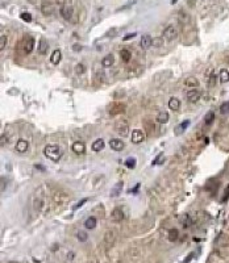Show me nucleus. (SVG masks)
Listing matches in <instances>:
<instances>
[{
  "instance_id": "16",
  "label": "nucleus",
  "mask_w": 229,
  "mask_h": 263,
  "mask_svg": "<svg viewBox=\"0 0 229 263\" xmlns=\"http://www.w3.org/2000/svg\"><path fill=\"white\" fill-rule=\"evenodd\" d=\"M61 58H62V53L61 50H54L51 53V55H50V62H51V65H58V63L61 62Z\"/></svg>"
},
{
  "instance_id": "20",
  "label": "nucleus",
  "mask_w": 229,
  "mask_h": 263,
  "mask_svg": "<svg viewBox=\"0 0 229 263\" xmlns=\"http://www.w3.org/2000/svg\"><path fill=\"white\" fill-rule=\"evenodd\" d=\"M170 119V115L169 112H159L158 116H157V121L159 124H166Z\"/></svg>"
},
{
  "instance_id": "17",
  "label": "nucleus",
  "mask_w": 229,
  "mask_h": 263,
  "mask_svg": "<svg viewBox=\"0 0 229 263\" xmlns=\"http://www.w3.org/2000/svg\"><path fill=\"white\" fill-rule=\"evenodd\" d=\"M190 123H191L190 120H186V121H183V123L179 124V125L177 126V128H175V134H178V136H179V134H182L183 132L186 130V129L188 128V126H190Z\"/></svg>"
},
{
  "instance_id": "3",
  "label": "nucleus",
  "mask_w": 229,
  "mask_h": 263,
  "mask_svg": "<svg viewBox=\"0 0 229 263\" xmlns=\"http://www.w3.org/2000/svg\"><path fill=\"white\" fill-rule=\"evenodd\" d=\"M35 47V38L32 36H24L22 38V49L25 53H31Z\"/></svg>"
},
{
  "instance_id": "13",
  "label": "nucleus",
  "mask_w": 229,
  "mask_h": 263,
  "mask_svg": "<svg viewBox=\"0 0 229 263\" xmlns=\"http://www.w3.org/2000/svg\"><path fill=\"white\" fill-rule=\"evenodd\" d=\"M72 152L75 154H84L86 153V145L82 141H76V142L72 144Z\"/></svg>"
},
{
  "instance_id": "7",
  "label": "nucleus",
  "mask_w": 229,
  "mask_h": 263,
  "mask_svg": "<svg viewBox=\"0 0 229 263\" xmlns=\"http://www.w3.org/2000/svg\"><path fill=\"white\" fill-rule=\"evenodd\" d=\"M41 12L45 14V16H51L54 13V6L50 2H42L41 4Z\"/></svg>"
},
{
  "instance_id": "41",
  "label": "nucleus",
  "mask_w": 229,
  "mask_h": 263,
  "mask_svg": "<svg viewBox=\"0 0 229 263\" xmlns=\"http://www.w3.org/2000/svg\"><path fill=\"white\" fill-rule=\"evenodd\" d=\"M6 191V178H2V192Z\"/></svg>"
},
{
  "instance_id": "42",
  "label": "nucleus",
  "mask_w": 229,
  "mask_h": 263,
  "mask_svg": "<svg viewBox=\"0 0 229 263\" xmlns=\"http://www.w3.org/2000/svg\"><path fill=\"white\" fill-rule=\"evenodd\" d=\"M0 145H2V146L6 145V134L2 136V141H0Z\"/></svg>"
},
{
  "instance_id": "21",
  "label": "nucleus",
  "mask_w": 229,
  "mask_h": 263,
  "mask_svg": "<svg viewBox=\"0 0 229 263\" xmlns=\"http://www.w3.org/2000/svg\"><path fill=\"white\" fill-rule=\"evenodd\" d=\"M144 126H145V132H146V133H148L149 136L154 133L155 126H154V123H152L150 120H146L145 123H144Z\"/></svg>"
},
{
  "instance_id": "29",
  "label": "nucleus",
  "mask_w": 229,
  "mask_h": 263,
  "mask_svg": "<svg viewBox=\"0 0 229 263\" xmlns=\"http://www.w3.org/2000/svg\"><path fill=\"white\" fill-rule=\"evenodd\" d=\"M213 120H215V113H213V112H208L206 115V117H204V123L207 125H211L213 123Z\"/></svg>"
},
{
  "instance_id": "40",
  "label": "nucleus",
  "mask_w": 229,
  "mask_h": 263,
  "mask_svg": "<svg viewBox=\"0 0 229 263\" xmlns=\"http://www.w3.org/2000/svg\"><path fill=\"white\" fill-rule=\"evenodd\" d=\"M192 258H194V253H190V254H188V257H187L186 259L183 261V263H190V262H191V259H192Z\"/></svg>"
},
{
  "instance_id": "25",
  "label": "nucleus",
  "mask_w": 229,
  "mask_h": 263,
  "mask_svg": "<svg viewBox=\"0 0 229 263\" xmlns=\"http://www.w3.org/2000/svg\"><path fill=\"white\" fill-rule=\"evenodd\" d=\"M136 163H137V160H136V158H133V157L126 158L125 162H124L125 167H126V168H130V170H133V168L136 167Z\"/></svg>"
},
{
  "instance_id": "30",
  "label": "nucleus",
  "mask_w": 229,
  "mask_h": 263,
  "mask_svg": "<svg viewBox=\"0 0 229 263\" xmlns=\"http://www.w3.org/2000/svg\"><path fill=\"white\" fill-rule=\"evenodd\" d=\"M121 187H123V182H119V183L115 186V188L111 191V196H119V193H120V191H121Z\"/></svg>"
},
{
  "instance_id": "37",
  "label": "nucleus",
  "mask_w": 229,
  "mask_h": 263,
  "mask_svg": "<svg viewBox=\"0 0 229 263\" xmlns=\"http://www.w3.org/2000/svg\"><path fill=\"white\" fill-rule=\"evenodd\" d=\"M86 203H87V199H83V200H80V201L74 207V211H76V209H79V208H80L82 205H83V204H86Z\"/></svg>"
},
{
  "instance_id": "31",
  "label": "nucleus",
  "mask_w": 229,
  "mask_h": 263,
  "mask_svg": "<svg viewBox=\"0 0 229 263\" xmlns=\"http://www.w3.org/2000/svg\"><path fill=\"white\" fill-rule=\"evenodd\" d=\"M76 237H78V240H79L80 242H86V241H87V238H88V236H87V233H86V232H83V230H79V232H78Z\"/></svg>"
},
{
  "instance_id": "18",
  "label": "nucleus",
  "mask_w": 229,
  "mask_h": 263,
  "mask_svg": "<svg viewBox=\"0 0 229 263\" xmlns=\"http://www.w3.org/2000/svg\"><path fill=\"white\" fill-rule=\"evenodd\" d=\"M169 108L171 111H178L181 108V101L177 97H171V99L169 100Z\"/></svg>"
},
{
  "instance_id": "35",
  "label": "nucleus",
  "mask_w": 229,
  "mask_h": 263,
  "mask_svg": "<svg viewBox=\"0 0 229 263\" xmlns=\"http://www.w3.org/2000/svg\"><path fill=\"white\" fill-rule=\"evenodd\" d=\"M6 45H7V36L2 34V37H0V50H4Z\"/></svg>"
},
{
  "instance_id": "2",
  "label": "nucleus",
  "mask_w": 229,
  "mask_h": 263,
  "mask_svg": "<svg viewBox=\"0 0 229 263\" xmlns=\"http://www.w3.org/2000/svg\"><path fill=\"white\" fill-rule=\"evenodd\" d=\"M115 129L117 132V134L123 136V137H126L129 134V125L126 121H117L115 125Z\"/></svg>"
},
{
  "instance_id": "23",
  "label": "nucleus",
  "mask_w": 229,
  "mask_h": 263,
  "mask_svg": "<svg viewBox=\"0 0 229 263\" xmlns=\"http://www.w3.org/2000/svg\"><path fill=\"white\" fill-rule=\"evenodd\" d=\"M219 79H220L221 83H227L229 82V71L227 69L220 70V74H219Z\"/></svg>"
},
{
  "instance_id": "4",
  "label": "nucleus",
  "mask_w": 229,
  "mask_h": 263,
  "mask_svg": "<svg viewBox=\"0 0 229 263\" xmlns=\"http://www.w3.org/2000/svg\"><path fill=\"white\" fill-rule=\"evenodd\" d=\"M144 140H145V133L140 129H134L132 132V134H130V141H132V144L138 145V144L142 142Z\"/></svg>"
},
{
  "instance_id": "24",
  "label": "nucleus",
  "mask_w": 229,
  "mask_h": 263,
  "mask_svg": "<svg viewBox=\"0 0 229 263\" xmlns=\"http://www.w3.org/2000/svg\"><path fill=\"white\" fill-rule=\"evenodd\" d=\"M120 57L125 63H128L130 59H132V54H130V51L126 50V49H123V50L120 51Z\"/></svg>"
},
{
  "instance_id": "28",
  "label": "nucleus",
  "mask_w": 229,
  "mask_h": 263,
  "mask_svg": "<svg viewBox=\"0 0 229 263\" xmlns=\"http://www.w3.org/2000/svg\"><path fill=\"white\" fill-rule=\"evenodd\" d=\"M184 84H186L187 87H198L199 86V82L196 78H188V79H186V82H184Z\"/></svg>"
},
{
  "instance_id": "14",
  "label": "nucleus",
  "mask_w": 229,
  "mask_h": 263,
  "mask_svg": "<svg viewBox=\"0 0 229 263\" xmlns=\"http://www.w3.org/2000/svg\"><path fill=\"white\" fill-rule=\"evenodd\" d=\"M152 45H153V38L150 37L149 34L142 36V38H141V41H140V46L142 47L144 50H146V49H149Z\"/></svg>"
},
{
  "instance_id": "9",
  "label": "nucleus",
  "mask_w": 229,
  "mask_h": 263,
  "mask_svg": "<svg viewBox=\"0 0 229 263\" xmlns=\"http://www.w3.org/2000/svg\"><path fill=\"white\" fill-rule=\"evenodd\" d=\"M61 14L65 20H70L72 17V14H74V9H72V7L69 6V4H65V6L61 8Z\"/></svg>"
},
{
  "instance_id": "26",
  "label": "nucleus",
  "mask_w": 229,
  "mask_h": 263,
  "mask_svg": "<svg viewBox=\"0 0 229 263\" xmlns=\"http://www.w3.org/2000/svg\"><path fill=\"white\" fill-rule=\"evenodd\" d=\"M84 226L87 229H95L96 228V218L95 217H88L84 221Z\"/></svg>"
},
{
  "instance_id": "19",
  "label": "nucleus",
  "mask_w": 229,
  "mask_h": 263,
  "mask_svg": "<svg viewBox=\"0 0 229 263\" xmlns=\"http://www.w3.org/2000/svg\"><path fill=\"white\" fill-rule=\"evenodd\" d=\"M104 146H105V144H104V141L101 140V138H97L94 144H92V150L94 152H101V150L104 149Z\"/></svg>"
},
{
  "instance_id": "1",
  "label": "nucleus",
  "mask_w": 229,
  "mask_h": 263,
  "mask_svg": "<svg viewBox=\"0 0 229 263\" xmlns=\"http://www.w3.org/2000/svg\"><path fill=\"white\" fill-rule=\"evenodd\" d=\"M43 154H45L46 158L53 160V162H58L63 155V150L61 148H58L57 145H47L43 148Z\"/></svg>"
},
{
  "instance_id": "32",
  "label": "nucleus",
  "mask_w": 229,
  "mask_h": 263,
  "mask_svg": "<svg viewBox=\"0 0 229 263\" xmlns=\"http://www.w3.org/2000/svg\"><path fill=\"white\" fill-rule=\"evenodd\" d=\"M220 112H221L223 115L229 113V101H225V103H223L220 105Z\"/></svg>"
},
{
  "instance_id": "33",
  "label": "nucleus",
  "mask_w": 229,
  "mask_h": 263,
  "mask_svg": "<svg viewBox=\"0 0 229 263\" xmlns=\"http://www.w3.org/2000/svg\"><path fill=\"white\" fill-rule=\"evenodd\" d=\"M20 17H21V20L25 21V22H31V21H32V14L28 13V12H22V13L20 14Z\"/></svg>"
},
{
  "instance_id": "38",
  "label": "nucleus",
  "mask_w": 229,
  "mask_h": 263,
  "mask_svg": "<svg viewBox=\"0 0 229 263\" xmlns=\"http://www.w3.org/2000/svg\"><path fill=\"white\" fill-rule=\"evenodd\" d=\"M215 79H216V78H215V74H213V72H211V78H209V82H208L209 86H215Z\"/></svg>"
},
{
  "instance_id": "44",
  "label": "nucleus",
  "mask_w": 229,
  "mask_h": 263,
  "mask_svg": "<svg viewBox=\"0 0 229 263\" xmlns=\"http://www.w3.org/2000/svg\"><path fill=\"white\" fill-rule=\"evenodd\" d=\"M8 263H17V262H13V261H12V262H8Z\"/></svg>"
},
{
  "instance_id": "36",
  "label": "nucleus",
  "mask_w": 229,
  "mask_h": 263,
  "mask_svg": "<svg viewBox=\"0 0 229 263\" xmlns=\"http://www.w3.org/2000/svg\"><path fill=\"white\" fill-rule=\"evenodd\" d=\"M162 160H163V154H158L157 158L153 160V164H159L161 162H162Z\"/></svg>"
},
{
  "instance_id": "15",
  "label": "nucleus",
  "mask_w": 229,
  "mask_h": 263,
  "mask_svg": "<svg viewBox=\"0 0 229 263\" xmlns=\"http://www.w3.org/2000/svg\"><path fill=\"white\" fill-rule=\"evenodd\" d=\"M47 49H49V43L45 38H41L40 40V43H38V53H40L41 55H45L47 53Z\"/></svg>"
},
{
  "instance_id": "39",
  "label": "nucleus",
  "mask_w": 229,
  "mask_h": 263,
  "mask_svg": "<svg viewBox=\"0 0 229 263\" xmlns=\"http://www.w3.org/2000/svg\"><path fill=\"white\" fill-rule=\"evenodd\" d=\"M136 36H137V33H129V34H126V36L123 38V40H124V41H128V40H130V38H133V37H136Z\"/></svg>"
},
{
  "instance_id": "12",
  "label": "nucleus",
  "mask_w": 229,
  "mask_h": 263,
  "mask_svg": "<svg viewBox=\"0 0 229 263\" xmlns=\"http://www.w3.org/2000/svg\"><path fill=\"white\" fill-rule=\"evenodd\" d=\"M14 148H16V152L17 153L24 154L29 149V142H28V141H25V140H18Z\"/></svg>"
},
{
  "instance_id": "5",
  "label": "nucleus",
  "mask_w": 229,
  "mask_h": 263,
  "mask_svg": "<svg viewBox=\"0 0 229 263\" xmlns=\"http://www.w3.org/2000/svg\"><path fill=\"white\" fill-rule=\"evenodd\" d=\"M177 36H178L177 29H175V26H173V25H169V26L163 30V38H165L166 41H173V40H175V38H177Z\"/></svg>"
},
{
  "instance_id": "11",
  "label": "nucleus",
  "mask_w": 229,
  "mask_h": 263,
  "mask_svg": "<svg viewBox=\"0 0 229 263\" xmlns=\"http://www.w3.org/2000/svg\"><path fill=\"white\" fill-rule=\"evenodd\" d=\"M109 146H111L112 150H115V152H120V150L124 149V142L120 138H112L109 141Z\"/></svg>"
},
{
  "instance_id": "27",
  "label": "nucleus",
  "mask_w": 229,
  "mask_h": 263,
  "mask_svg": "<svg viewBox=\"0 0 229 263\" xmlns=\"http://www.w3.org/2000/svg\"><path fill=\"white\" fill-rule=\"evenodd\" d=\"M178 236H179V233H178V230L177 229H170L169 230V240L171 241V242H174V241H177L178 240Z\"/></svg>"
},
{
  "instance_id": "22",
  "label": "nucleus",
  "mask_w": 229,
  "mask_h": 263,
  "mask_svg": "<svg viewBox=\"0 0 229 263\" xmlns=\"http://www.w3.org/2000/svg\"><path fill=\"white\" fill-rule=\"evenodd\" d=\"M113 62H115V58L112 54H108V55H105L103 59H101V65H103L104 67H109L113 65Z\"/></svg>"
},
{
  "instance_id": "10",
  "label": "nucleus",
  "mask_w": 229,
  "mask_h": 263,
  "mask_svg": "<svg viewBox=\"0 0 229 263\" xmlns=\"http://www.w3.org/2000/svg\"><path fill=\"white\" fill-rule=\"evenodd\" d=\"M200 96H202V92L196 88H192L187 92V100L191 101V103H196V101L200 99Z\"/></svg>"
},
{
  "instance_id": "34",
  "label": "nucleus",
  "mask_w": 229,
  "mask_h": 263,
  "mask_svg": "<svg viewBox=\"0 0 229 263\" xmlns=\"http://www.w3.org/2000/svg\"><path fill=\"white\" fill-rule=\"evenodd\" d=\"M84 71H86V67H84L83 63H79V65H76V66H75V72H76L78 75L83 74Z\"/></svg>"
},
{
  "instance_id": "43",
  "label": "nucleus",
  "mask_w": 229,
  "mask_h": 263,
  "mask_svg": "<svg viewBox=\"0 0 229 263\" xmlns=\"http://www.w3.org/2000/svg\"><path fill=\"white\" fill-rule=\"evenodd\" d=\"M177 2H179V0H171V4H175Z\"/></svg>"
},
{
  "instance_id": "6",
  "label": "nucleus",
  "mask_w": 229,
  "mask_h": 263,
  "mask_svg": "<svg viewBox=\"0 0 229 263\" xmlns=\"http://www.w3.org/2000/svg\"><path fill=\"white\" fill-rule=\"evenodd\" d=\"M111 218L113 221H116V222L123 221L124 220V211H123V208L116 207L113 211H112V213H111Z\"/></svg>"
},
{
  "instance_id": "8",
  "label": "nucleus",
  "mask_w": 229,
  "mask_h": 263,
  "mask_svg": "<svg viewBox=\"0 0 229 263\" xmlns=\"http://www.w3.org/2000/svg\"><path fill=\"white\" fill-rule=\"evenodd\" d=\"M125 111V105L121 104V103H113L109 107V115L115 116V115H119V113H124Z\"/></svg>"
}]
</instances>
